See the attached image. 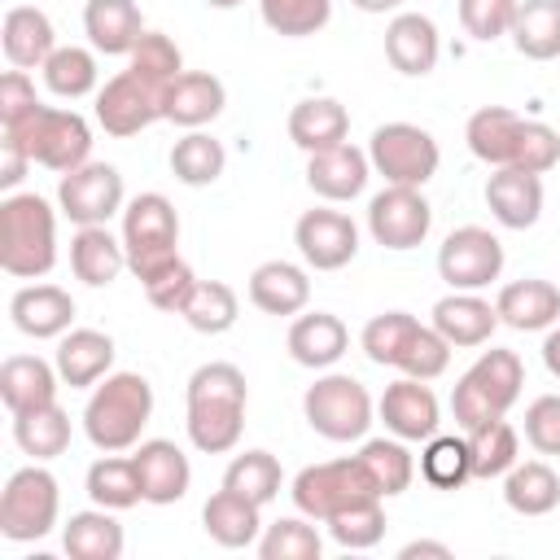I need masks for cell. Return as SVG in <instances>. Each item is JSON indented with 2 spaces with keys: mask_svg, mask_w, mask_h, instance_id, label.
<instances>
[{
  "mask_svg": "<svg viewBox=\"0 0 560 560\" xmlns=\"http://www.w3.org/2000/svg\"><path fill=\"white\" fill-rule=\"evenodd\" d=\"M464 140L472 149V158H481L486 166H516L529 175H547L560 162V131L538 122V118H521L508 105H486L468 118Z\"/></svg>",
  "mask_w": 560,
  "mask_h": 560,
  "instance_id": "1",
  "label": "cell"
},
{
  "mask_svg": "<svg viewBox=\"0 0 560 560\" xmlns=\"http://www.w3.org/2000/svg\"><path fill=\"white\" fill-rule=\"evenodd\" d=\"M245 372L236 363H201L188 376V438L206 455H223L241 442L245 429Z\"/></svg>",
  "mask_w": 560,
  "mask_h": 560,
  "instance_id": "2",
  "label": "cell"
},
{
  "mask_svg": "<svg viewBox=\"0 0 560 560\" xmlns=\"http://www.w3.org/2000/svg\"><path fill=\"white\" fill-rule=\"evenodd\" d=\"M153 416V385L140 372H109L96 381L88 407H83V433L96 451H131L140 446V433Z\"/></svg>",
  "mask_w": 560,
  "mask_h": 560,
  "instance_id": "3",
  "label": "cell"
},
{
  "mask_svg": "<svg viewBox=\"0 0 560 560\" xmlns=\"http://www.w3.org/2000/svg\"><path fill=\"white\" fill-rule=\"evenodd\" d=\"M359 341L372 363L398 368L402 376H416V381H433L451 363V341L433 324H420L407 311H385V315L368 319Z\"/></svg>",
  "mask_w": 560,
  "mask_h": 560,
  "instance_id": "4",
  "label": "cell"
},
{
  "mask_svg": "<svg viewBox=\"0 0 560 560\" xmlns=\"http://www.w3.org/2000/svg\"><path fill=\"white\" fill-rule=\"evenodd\" d=\"M57 262V214L39 192H9L0 201V267L18 280L48 276Z\"/></svg>",
  "mask_w": 560,
  "mask_h": 560,
  "instance_id": "5",
  "label": "cell"
},
{
  "mask_svg": "<svg viewBox=\"0 0 560 560\" xmlns=\"http://www.w3.org/2000/svg\"><path fill=\"white\" fill-rule=\"evenodd\" d=\"M521 385H525V363L516 350H486L451 389V411H455V424L468 433L486 420H499L508 416V407L521 398Z\"/></svg>",
  "mask_w": 560,
  "mask_h": 560,
  "instance_id": "6",
  "label": "cell"
},
{
  "mask_svg": "<svg viewBox=\"0 0 560 560\" xmlns=\"http://www.w3.org/2000/svg\"><path fill=\"white\" fill-rule=\"evenodd\" d=\"M4 136L18 140V144L31 153L35 166H48V171H57V175H66V171L92 162V158H88V153H92V127H88V118L74 114V109L39 105V109L26 114L22 122L4 127Z\"/></svg>",
  "mask_w": 560,
  "mask_h": 560,
  "instance_id": "7",
  "label": "cell"
},
{
  "mask_svg": "<svg viewBox=\"0 0 560 560\" xmlns=\"http://www.w3.org/2000/svg\"><path fill=\"white\" fill-rule=\"evenodd\" d=\"M122 245H127V267L136 271V280L144 284L149 276H158L162 267H171L179 254V214L162 192H140L127 210H122Z\"/></svg>",
  "mask_w": 560,
  "mask_h": 560,
  "instance_id": "8",
  "label": "cell"
},
{
  "mask_svg": "<svg viewBox=\"0 0 560 560\" xmlns=\"http://www.w3.org/2000/svg\"><path fill=\"white\" fill-rule=\"evenodd\" d=\"M306 424L328 442H359L372 424V394L346 372L319 376L302 398Z\"/></svg>",
  "mask_w": 560,
  "mask_h": 560,
  "instance_id": "9",
  "label": "cell"
},
{
  "mask_svg": "<svg viewBox=\"0 0 560 560\" xmlns=\"http://www.w3.org/2000/svg\"><path fill=\"white\" fill-rule=\"evenodd\" d=\"M368 162L385 184H402V188H424L438 175V140L416 127V122H385L372 131L368 140Z\"/></svg>",
  "mask_w": 560,
  "mask_h": 560,
  "instance_id": "10",
  "label": "cell"
},
{
  "mask_svg": "<svg viewBox=\"0 0 560 560\" xmlns=\"http://www.w3.org/2000/svg\"><path fill=\"white\" fill-rule=\"evenodd\" d=\"M57 508H61L57 477L39 464L18 468L0 494V534L9 542H35L57 525Z\"/></svg>",
  "mask_w": 560,
  "mask_h": 560,
  "instance_id": "11",
  "label": "cell"
},
{
  "mask_svg": "<svg viewBox=\"0 0 560 560\" xmlns=\"http://www.w3.org/2000/svg\"><path fill=\"white\" fill-rule=\"evenodd\" d=\"M359 499H381L372 477H368V468L359 464V455L311 464V468H302L293 477V503L311 521H328L332 512H341V508H350Z\"/></svg>",
  "mask_w": 560,
  "mask_h": 560,
  "instance_id": "12",
  "label": "cell"
},
{
  "mask_svg": "<svg viewBox=\"0 0 560 560\" xmlns=\"http://www.w3.org/2000/svg\"><path fill=\"white\" fill-rule=\"evenodd\" d=\"M503 271V245L494 232L468 223V228H455L442 249H438V276L451 284V289H464V293H477L486 289L490 280H499Z\"/></svg>",
  "mask_w": 560,
  "mask_h": 560,
  "instance_id": "13",
  "label": "cell"
},
{
  "mask_svg": "<svg viewBox=\"0 0 560 560\" xmlns=\"http://www.w3.org/2000/svg\"><path fill=\"white\" fill-rule=\"evenodd\" d=\"M57 206L79 228L109 223V214L122 210V175H118V166H109V162H83V166L66 171L61 184H57Z\"/></svg>",
  "mask_w": 560,
  "mask_h": 560,
  "instance_id": "14",
  "label": "cell"
},
{
  "mask_svg": "<svg viewBox=\"0 0 560 560\" xmlns=\"http://www.w3.org/2000/svg\"><path fill=\"white\" fill-rule=\"evenodd\" d=\"M429 228H433V210L420 197V188L385 184L368 201V232L385 249H416L429 236Z\"/></svg>",
  "mask_w": 560,
  "mask_h": 560,
  "instance_id": "15",
  "label": "cell"
},
{
  "mask_svg": "<svg viewBox=\"0 0 560 560\" xmlns=\"http://www.w3.org/2000/svg\"><path fill=\"white\" fill-rule=\"evenodd\" d=\"M158 118H162V92L149 88L144 79H136L131 70L114 74L96 92V122L109 136H136V131H144Z\"/></svg>",
  "mask_w": 560,
  "mask_h": 560,
  "instance_id": "16",
  "label": "cell"
},
{
  "mask_svg": "<svg viewBox=\"0 0 560 560\" xmlns=\"http://www.w3.org/2000/svg\"><path fill=\"white\" fill-rule=\"evenodd\" d=\"M293 241L315 271H341L359 254V228L341 210H306L293 228Z\"/></svg>",
  "mask_w": 560,
  "mask_h": 560,
  "instance_id": "17",
  "label": "cell"
},
{
  "mask_svg": "<svg viewBox=\"0 0 560 560\" xmlns=\"http://www.w3.org/2000/svg\"><path fill=\"white\" fill-rule=\"evenodd\" d=\"M376 411H381L385 429L394 438H402V442H429L438 433V424H442V407H438L433 389L424 381H416V376H402V381L385 385Z\"/></svg>",
  "mask_w": 560,
  "mask_h": 560,
  "instance_id": "18",
  "label": "cell"
},
{
  "mask_svg": "<svg viewBox=\"0 0 560 560\" xmlns=\"http://www.w3.org/2000/svg\"><path fill=\"white\" fill-rule=\"evenodd\" d=\"M136 472H140V490H144V503H179L188 494V481H192V468H188V455L166 442V438H149L136 446Z\"/></svg>",
  "mask_w": 560,
  "mask_h": 560,
  "instance_id": "19",
  "label": "cell"
},
{
  "mask_svg": "<svg viewBox=\"0 0 560 560\" xmlns=\"http://www.w3.org/2000/svg\"><path fill=\"white\" fill-rule=\"evenodd\" d=\"M9 319L18 332L48 341V337H66L70 319H74V298L57 284H26L9 298Z\"/></svg>",
  "mask_w": 560,
  "mask_h": 560,
  "instance_id": "20",
  "label": "cell"
},
{
  "mask_svg": "<svg viewBox=\"0 0 560 560\" xmlns=\"http://www.w3.org/2000/svg\"><path fill=\"white\" fill-rule=\"evenodd\" d=\"M223 105H228V92L210 70H184L162 96V118L197 131V127L214 122L223 114Z\"/></svg>",
  "mask_w": 560,
  "mask_h": 560,
  "instance_id": "21",
  "label": "cell"
},
{
  "mask_svg": "<svg viewBox=\"0 0 560 560\" xmlns=\"http://www.w3.org/2000/svg\"><path fill=\"white\" fill-rule=\"evenodd\" d=\"M486 206L512 232L534 228L538 214H542V175H529V171H516V166H499L486 179Z\"/></svg>",
  "mask_w": 560,
  "mask_h": 560,
  "instance_id": "22",
  "label": "cell"
},
{
  "mask_svg": "<svg viewBox=\"0 0 560 560\" xmlns=\"http://www.w3.org/2000/svg\"><path fill=\"white\" fill-rule=\"evenodd\" d=\"M368 171H372L368 153L346 140V144H332V149L311 153V162H306V184H311V192H319L324 201H350V197L363 192Z\"/></svg>",
  "mask_w": 560,
  "mask_h": 560,
  "instance_id": "23",
  "label": "cell"
},
{
  "mask_svg": "<svg viewBox=\"0 0 560 560\" xmlns=\"http://www.w3.org/2000/svg\"><path fill=\"white\" fill-rule=\"evenodd\" d=\"M438 52H442V39H438V26L424 18V13H398L389 26H385V57L398 74H411V79H424L433 66H438Z\"/></svg>",
  "mask_w": 560,
  "mask_h": 560,
  "instance_id": "24",
  "label": "cell"
},
{
  "mask_svg": "<svg viewBox=\"0 0 560 560\" xmlns=\"http://www.w3.org/2000/svg\"><path fill=\"white\" fill-rule=\"evenodd\" d=\"M494 311H499V324L516 328V332H538V328H551L560 319V289L551 280H512L499 289L494 298Z\"/></svg>",
  "mask_w": 560,
  "mask_h": 560,
  "instance_id": "25",
  "label": "cell"
},
{
  "mask_svg": "<svg viewBox=\"0 0 560 560\" xmlns=\"http://www.w3.org/2000/svg\"><path fill=\"white\" fill-rule=\"evenodd\" d=\"M114 368V337L101 328H70L57 346V376L70 389H88L105 381Z\"/></svg>",
  "mask_w": 560,
  "mask_h": 560,
  "instance_id": "26",
  "label": "cell"
},
{
  "mask_svg": "<svg viewBox=\"0 0 560 560\" xmlns=\"http://www.w3.org/2000/svg\"><path fill=\"white\" fill-rule=\"evenodd\" d=\"M0 48L9 57L13 70H35L52 57L57 48V31L48 22L44 9H31V4H18L4 13V26H0Z\"/></svg>",
  "mask_w": 560,
  "mask_h": 560,
  "instance_id": "27",
  "label": "cell"
},
{
  "mask_svg": "<svg viewBox=\"0 0 560 560\" xmlns=\"http://www.w3.org/2000/svg\"><path fill=\"white\" fill-rule=\"evenodd\" d=\"M57 363H44L39 354H13L0 368V398L13 416L57 402Z\"/></svg>",
  "mask_w": 560,
  "mask_h": 560,
  "instance_id": "28",
  "label": "cell"
},
{
  "mask_svg": "<svg viewBox=\"0 0 560 560\" xmlns=\"http://www.w3.org/2000/svg\"><path fill=\"white\" fill-rule=\"evenodd\" d=\"M83 31H88V39H92L96 52L127 57L140 44V35H144V18L136 9V0H88Z\"/></svg>",
  "mask_w": 560,
  "mask_h": 560,
  "instance_id": "29",
  "label": "cell"
},
{
  "mask_svg": "<svg viewBox=\"0 0 560 560\" xmlns=\"http://www.w3.org/2000/svg\"><path fill=\"white\" fill-rule=\"evenodd\" d=\"M494 324H499V311H494L486 298L464 293V289L446 293V298L433 306V328L451 341V350H455V346H486L490 332H494Z\"/></svg>",
  "mask_w": 560,
  "mask_h": 560,
  "instance_id": "30",
  "label": "cell"
},
{
  "mask_svg": "<svg viewBox=\"0 0 560 560\" xmlns=\"http://www.w3.org/2000/svg\"><path fill=\"white\" fill-rule=\"evenodd\" d=\"M346 346H350V332L328 311H311L289 324V354L302 368H332L346 354Z\"/></svg>",
  "mask_w": 560,
  "mask_h": 560,
  "instance_id": "31",
  "label": "cell"
},
{
  "mask_svg": "<svg viewBox=\"0 0 560 560\" xmlns=\"http://www.w3.org/2000/svg\"><path fill=\"white\" fill-rule=\"evenodd\" d=\"M346 131H350V114L341 101L332 96H306L293 105L289 114V140L306 153H319V149H332V144H346Z\"/></svg>",
  "mask_w": 560,
  "mask_h": 560,
  "instance_id": "32",
  "label": "cell"
},
{
  "mask_svg": "<svg viewBox=\"0 0 560 560\" xmlns=\"http://www.w3.org/2000/svg\"><path fill=\"white\" fill-rule=\"evenodd\" d=\"M249 302L267 315H298L306 302H311V280L302 267L284 262V258H271L262 267H254L249 276Z\"/></svg>",
  "mask_w": 560,
  "mask_h": 560,
  "instance_id": "33",
  "label": "cell"
},
{
  "mask_svg": "<svg viewBox=\"0 0 560 560\" xmlns=\"http://www.w3.org/2000/svg\"><path fill=\"white\" fill-rule=\"evenodd\" d=\"M262 508L258 503H249L245 494H236V490H219V494H210L206 499V508H201V525H206V534L219 542V547H249V542H258V534H262V516H258Z\"/></svg>",
  "mask_w": 560,
  "mask_h": 560,
  "instance_id": "34",
  "label": "cell"
},
{
  "mask_svg": "<svg viewBox=\"0 0 560 560\" xmlns=\"http://www.w3.org/2000/svg\"><path fill=\"white\" fill-rule=\"evenodd\" d=\"M70 267L83 284L92 289H105L118 280V271L127 267V245L109 236L105 223H92V228H79L74 241H70Z\"/></svg>",
  "mask_w": 560,
  "mask_h": 560,
  "instance_id": "35",
  "label": "cell"
},
{
  "mask_svg": "<svg viewBox=\"0 0 560 560\" xmlns=\"http://www.w3.org/2000/svg\"><path fill=\"white\" fill-rule=\"evenodd\" d=\"M503 503L521 516H547L556 503H560V477L551 464L542 459H525V464H512L503 472Z\"/></svg>",
  "mask_w": 560,
  "mask_h": 560,
  "instance_id": "36",
  "label": "cell"
},
{
  "mask_svg": "<svg viewBox=\"0 0 560 560\" xmlns=\"http://www.w3.org/2000/svg\"><path fill=\"white\" fill-rule=\"evenodd\" d=\"M61 547L70 560H118L127 538H122V525L109 516V508H96V512H74L66 521Z\"/></svg>",
  "mask_w": 560,
  "mask_h": 560,
  "instance_id": "37",
  "label": "cell"
},
{
  "mask_svg": "<svg viewBox=\"0 0 560 560\" xmlns=\"http://www.w3.org/2000/svg\"><path fill=\"white\" fill-rule=\"evenodd\" d=\"M512 44L529 61L560 57V0H521L512 22Z\"/></svg>",
  "mask_w": 560,
  "mask_h": 560,
  "instance_id": "38",
  "label": "cell"
},
{
  "mask_svg": "<svg viewBox=\"0 0 560 560\" xmlns=\"http://www.w3.org/2000/svg\"><path fill=\"white\" fill-rule=\"evenodd\" d=\"M88 499H92L96 508H109V512L136 508V503L144 499V490H140V472H136V459H131V455H127V459H118V451H114V455H105V459H96V464L88 468Z\"/></svg>",
  "mask_w": 560,
  "mask_h": 560,
  "instance_id": "39",
  "label": "cell"
},
{
  "mask_svg": "<svg viewBox=\"0 0 560 560\" xmlns=\"http://www.w3.org/2000/svg\"><path fill=\"white\" fill-rule=\"evenodd\" d=\"M13 442L35 459H57L70 446V416L57 402L22 411V416H13Z\"/></svg>",
  "mask_w": 560,
  "mask_h": 560,
  "instance_id": "40",
  "label": "cell"
},
{
  "mask_svg": "<svg viewBox=\"0 0 560 560\" xmlns=\"http://www.w3.org/2000/svg\"><path fill=\"white\" fill-rule=\"evenodd\" d=\"M359 464L368 468V477H372V486H376L381 499L402 494L411 486V477H416V459L402 446V438H372V442H363Z\"/></svg>",
  "mask_w": 560,
  "mask_h": 560,
  "instance_id": "41",
  "label": "cell"
},
{
  "mask_svg": "<svg viewBox=\"0 0 560 560\" xmlns=\"http://www.w3.org/2000/svg\"><path fill=\"white\" fill-rule=\"evenodd\" d=\"M223 166H228V153H223V144H219L214 136H206V131H188V136L175 140V149H171V175H175L179 184H188V188L214 184V179L223 175Z\"/></svg>",
  "mask_w": 560,
  "mask_h": 560,
  "instance_id": "42",
  "label": "cell"
},
{
  "mask_svg": "<svg viewBox=\"0 0 560 560\" xmlns=\"http://www.w3.org/2000/svg\"><path fill=\"white\" fill-rule=\"evenodd\" d=\"M179 315L188 319V328L219 337V332H228V328L236 324V315H241V302H236L232 284H223V280H197Z\"/></svg>",
  "mask_w": 560,
  "mask_h": 560,
  "instance_id": "43",
  "label": "cell"
},
{
  "mask_svg": "<svg viewBox=\"0 0 560 560\" xmlns=\"http://www.w3.org/2000/svg\"><path fill=\"white\" fill-rule=\"evenodd\" d=\"M464 438H468V455H472V477H503L516 464L521 442H516V429L503 416L468 429Z\"/></svg>",
  "mask_w": 560,
  "mask_h": 560,
  "instance_id": "44",
  "label": "cell"
},
{
  "mask_svg": "<svg viewBox=\"0 0 560 560\" xmlns=\"http://www.w3.org/2000/svg\"><path fill=\"white\" fill-rule=\"evenodd\" d=\"M127 70L166 96V88L184 74V57H179V48H175V39H171V35L144 31V35H140V44L127 52Z\"/></svg>",
  "mask_w": 560,
  "mask_h": 560,
  "instance_id": "45",
  "label": "cell"
},
{
  "mask_svg": "<svg viewBox=\"0 0 560 560\" xmlns=\"http://www.w3.org/2000/svg\"><path fill=\"white\" fill-rule=\"evenodd\" d=\"M223 486L262 508V503H271L280 494V459L271 451H245V455H236L228 464Z\"/></svg>",
  "mask_w": 560,
  "mask_h": 560,
  "instance_id": "46",
  "label": "cell"
},
{
  "mask_svg": "<svg viewBox=\"0 0 560 560\" xmlns=\"http://www.w3.org/2000/svg\"><path fill=\"white\" fill-rule=\"evenodd\" d=\"M39 70H44L48 92L52 96H66V101H79V96H88L96 88V57L88 48H74V44L52 48V57Z\"/></svg>",
  "mask_w": 560,
  "mask_h": 560,
  "instance_id": "47",
  "label": "cell"
},
{
  "mask_svg": "<svg viewBox=\"0 0 560 560\" xmlns=\"http://www.w3.org/2000/svg\"><path fill=\"white\" fill-rule=\"evenodd\" d=\"M420 477L438 490H459L472 477V455H468V438H429L424 455H420Z\"/></svg>",
  "mask_w": 560,
  "mask_h": 560,
  "instance_id": "48",
  "label": "cell"
},
{
  "mask_svg": "<svg viewBox=\"0 0 560 560\" xmlns=\"http://www.w3.org/2000/svg\"><path fill=\"white\" fill-rule=\"evenodd\" d=\"M324 525H328V534L337 538V547H346V551H368V547H376L381 534H385V508H381V499H359V503L332 512Z\"/></svg>",
  "mask_w": 560,
  "mask_h": 560,
  "instance_id": "49",
  "label": "cell"
},
{
  "mask_svg": "<svg viewBox=\"0 0 560 560\" xmlns=\"http://www.w3.org/2000/svg\"><path fill=\"white\" fill-rule=\"evenodd\" d=\"M258 13L276 35L302 39V35H315L328 26L332 0H258Z\"/></svg>",
  "mask_w": 560,
  "mask_h": 560,
  "instance_id": "50",
  "label": "cell"
},
{
  "mask_svg": "<svg viewBox=\"0 0 560 560\" xmlns=\"http://www.w3.org/2000/svg\"><path fill=\"white\" fill-rule=\"evenodd\" d=\"M319 551H324V542H319L315 525H306L302 516H280L258 538L262 560H319Z\"/></svg>",
  "mask_w": 560,
  "mask_h": 560,
  "instance_id": "51",
  "label": "cell"
},
{
  "mask_svg": "<svg viewBox=\"0 0 560 560\" xmlns=\"http://www.w3.org/2000/svg\"><path fill=\"white\" fill-rule=\"evenodd\" d=\"M516 4L521 0H459V22L472 39L490 44L499 35H512V22H516Z\"/></svg>",
  "mask_w": 560,
  "mask_h": 560,
  "instance_id": "52",
  "label": "cell"
},
{
  "mask_svg": "<svg viewBox=\"0 0 560 560\" xmlns=\"http://www.w3.org/2000/svg\"><path fill=\"white\" fill-rule=\"evenodd\" d=\"M192 284H197L192 267H188L184 258H175L171 267H162L158 276H149V280H144V298H149L158 311L179 315V311H184V302H188V293H192Z\"/></svg>",
  "mask_w": 560,
  "mask_h": 560,
  "instance_id": "53",
  "label": "cell"
},
{
  "mask_svg": "<svg viewBox=\"0 0 560 560\" xmlns=\"http://www.w3.org/2000/svg\"><path fill=\"white\" fill-rule=\"evenodd\" d=\"M525 442L538 455H560V394H542L525 407Z\"/></svg>",
  "mask_w": 560,
  "mask_h": 560,
  "instance_id": "54",
  "label": "cell"
},
{
  "mask_svg": "<svg viewBox=\"0 0 560 560\" xmlns=\"http://www.w3.org/2000/svg\"><path fill=\"white\" fill-rule=\"evenodd\" d=\"M35 109H39V96H35L31 74L26 70H4V79H0V127H13Z\"/></svg>",
  "mask_w": 560,
  "mask_h": 560,
  "instance_id": "55",
  "label": "cell"
},
{
  "mask_svg": "<svg viewBox=\"0 0 560 560\" xmlns=\"http://www.w3.org/2000/svg\"><path fill=\"white\" fill-rule=\"evenodd\" d=\"M26 166H31V153L18 144V140H0V188L4 192H13L18 184H22V175H26Z\"/></svg>",
  "mask_w": 560,
  "mask_h": 560,
  "instance_id": "56",
  "label": "cell"
},
{
  "mask_svg": "<svg viewBox=\"0 0 560 560\" xmlns=\"http://www.w3.org/2000/svg\"><path fill=\"white\" fill-rule=\"evenodd\" d=\"M398 556H402V560H416V556H438V560H451V547H446V542H424V538H420V542H407Z\"/></svg>",
  "mask_w": 560,
  "mask_h": 560,
  "instance_id": "57",
  "label": "cell"
},
{
  "mask_svg": "<svg viewBox=\"0 0 560 560\" xmlns=\"http://www.w3.org/2000/svg\"><path fill=\"white\" fill-rule=\"evenodd\" d=\"M542 363H547V372L560 381V328L547 332V341H542Z\"/></svg>",
  "mask_w": 560,
  "mask_h": 560,
  "instance_id": "58",
  "label": "cell"
},
{
  "mask_svg": "<svg viewBox=\"0 0 560 560\" xmlns=\"http://www.w3.org/2000/svg\"><path fill=\"white\" fill-rule=\"evenodd\" d=\"M354 9H363V13H389V9H398L402 0H350Z\"/></svg>",
  "mask_w": 560,
  "mask_h": 560,
  "instance_id": "59",
  "label": "cell"
},
{
  "mask_svg": "<svg viewBox=\"0 0 560 560\" xmlns=\"http://www.w3.org/2000/svg\"><path fill=\"white\" fill-rule=\"evenodd\" d=\"M206 4H210V9H236L241 0H206Z\"/></svg>",
  "mask_w": 560,
  "mask_h": 560,
  "instance_id": "60",
  "label": "cell"
}]
</instances>
